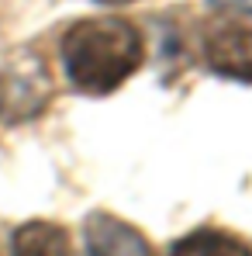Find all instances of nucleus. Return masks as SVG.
Returning <instances> with one entry per match:
<instances>
[{
	"label": "nucleus",
	"instance_id": "6",
	"mask_svg": "<svg viewBox=\"0 0 252 256\" xmlns=\"http://www.w3.org/2000/svg\"><path fill=\"white\" fill-rule=\"evenodd\" d=\"M169 256H252V250L232 232L221 228H197L190 236H183L180 242H173Z\"/></svg>",
	"mask_w": 252,
	"mask_h": 256
},
{
	"label": "nucleus",
	"instance_id": "3",
	"mask_svg": "<svg viewBox=\"0 0 252 256\" xmlns=\"http://www.w3.org/2000/svg\"><path fill=\"white\" fill-rule=\"evenodd\" d=\"M201 52L214 73L228 80L252 84V24L249 21H218L201 38Z\"/></svg>",
	"mask_w": 252,
	"mask_h": 256
},
{
	"label": "nucleus",
	"instance_id": "8",
	"mask_svg": "<svg viewBox=\"0 0 252 256\" xmlns=\"http://www.w3.org/2000/svg\"><path fill=\"white\" fill-rule=\"evenodd\" d=\"M100 4H128V0H100Z\"/></svg>",
	"mask_w": 252,
	"mask_h": 256
},
{
	"label": "nucleus",
	"instance_id": "5",
	"mask_svg": "<svg viewBox=\"0 0 252 256\" xmlns=\"http://www.w3.org/2000/svg\"><path fill=\"white\" fill-rule=\"evenodd\" d=\"M10 256H73L66 228L52 222H24L10 239Z\"/></svg>",
	"mask_w": 252,
	"mask_h": 256
},
{
	"label": "nucleus",
	"instance_id": "7",
	"mask_svg": "<svg viewBox=\"0 0 252 256\" xmlns=\"http://www.w3.org/2000/svg\"><path fill=\"white\" fill-rule=\"evenodd\" d=\"M214 7H232V10H246L252 14V0H211Z\"/></svg>",
	"mask_w": 252,
	"mask_h": 256
},
{
	"label": "nucleus",
	"instance_id": "2",
	"mask_svg": "<svg viewBox=\"0 0 252 256\" xmlns=\"http://www.w3.org/2000/svg\"><path fill=\"white\" fill-rule=\"evenodd\" d=\"M52 97V80L42 56L21 48L0 59V122L14 125L35 118Z\"/></svg>",
	"mask_w": 252,
	"mask_h": 256
},
{
	"label": "nucleus",
	"instance_id": "4",
	"mask_svg": "<svg viewBox=\"0 0 252 256\" xmlns=\"http://www.w3.org/2000/svg\"><path fill=\"white\" fill-rule=\"evenodd\" d=\"M83 239L90 256H152L149 239L135 225H128V222H121V218H114L107 212L86 214Z\"/></svg>",
	"mask_w": 252,
	"mask_h": 256
},
{
	"label": "nucleus",
	"instance_id": "1",
	"mask_svg": "<svg viewBox=\"0 0 252 256\" xmlns=\"http://www.w3.org/2000/svg\"><path fill=\"white\" fill-rule=\"evenodd\" d=\"M142 32L125 18H83L62 35V66L83 94H111L142 66Z\"/></svg>",
	"mask_w": 252,
	"mask_h": 256
}]
</instances>
